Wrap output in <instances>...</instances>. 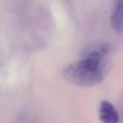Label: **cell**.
Returning <instances> with one entry per match:
<instances>
[{
    "instance_id": "obj_3",
    "label": "cell",
    "mask_w": 123,
    "mask_h": 123,
    "mask_svg": "<svg viewBox=\"0 0 123 123\" xmlns=\"http://www.w3.org/2000/svg\"><path fill=\"white\" fill-rule=\"evenodd\" d=\"M111 25L118 32H121L123 24V1L117 0L111 16Z\"/></svg>"
},
{
    "instance_id": "obj_1",
    "label": "cell",
    "mask_w": 123,
    "mask_h": 123,
    "mask_svg": "<svg viewBox=\"0 0 123 123\" xmlns=\"http://www.w3.org/2000/svg\"><path fill=\"white\" fill-rule=\"evenodd\" d=\"M111 48L107 43H95L87 47L79 61L65 67L63 76L71 84L91 86L103 81L112 67Z\"/></svg>"
},
{
    "instance_id": "obj_2",
    "label": "cell",
    "mask_w": 123,
    "mask_h": 123,
    "mask_svg": "<svg viewBox=\"0 0 123 123\" xmlns=\"http://www.w3.org/2000/svg\"><path fill=\"white\" fill-rule=\"evenodd\" d=\"M100 119L103 123H118L119 116L114 106L109 102L104 100L100 106Z\"/></svg>"
}]
</instances>
